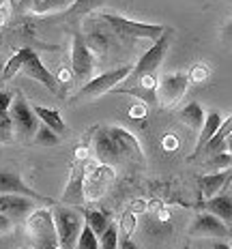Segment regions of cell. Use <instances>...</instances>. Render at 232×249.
I'll return each mask as SVG.
<instances>
[{
	"mask_svg": "<svg viewBox=\"0 0 232 249\" xmlns=\"http://www.w3.org/2000/svg\"><path fill=\"white\" fill-rule=\"evenodd\" d=\"M131 69L133 67L123 65V67H118V69L106 71V73L92 77V80H89L80 90H77L75 99H92V97H99L103 92H112V88H116V84H121V82L127 80L129 73H131Z\"/></svg>",
	"mask_w": 232,
	"mask_h": 249,
	"instance_id": "obj_6",
	"label": "cell"
},
{
	"mask_svg": "<svg viewBox=\"0 0 232 249\" xmlns=\"http://www.w3.org/2000/svg\"><path fill=\"white\" fill-rule=\"evenodd\" d=\"M127 2H131V0H127Z\"/></svg>",
	"mask_w": 232,
	"mask_h": 249,
	"instance_id": "obj_45",
	"label": "cell"
},
{
	"mask_svg": "<svg viewBox=\"0 0 232 249\" xmlns=\"http://www.w3.org/2000/svg\"><path fill=\"white\" fill-rule=\"evenodd\" d=\"M163 148L170 150V148H178V140L174 138V136H163Z\"/></svg>",
	"mask_w": 232,
	"mask_h": 249,
	"instance_id": "obj_35",
	"label": "cell"
},
{
	"mask_svg": "<svg viewBox=\"0 0 232 249\" xmlns=\"http://www.w3.org/2000/svg\"><path fill=\"white\" fill-rule=\"evenodd\" d=\"M2 71H4V62L0 60V82H2Z\"/></svg>",
	"mask_w": 232,
	"mask_h": 249,
	"instance_id": "obj_40",
	"label": "cell"
},
{
	"mask_svg": "<svg viewBox=\"0 0 232 249\" xmlns=\"http://www.w3.org/2000/svg\"><path fill=\"white\" fill-rule=\"evenodd\" d=\"M9 4H11V7H15V0H9Z\"/></svg>",
	"mask_w": 232,
	"mask_h": 249,
	"instance_id": "obj_42",
	"label": "cell"
},
{
	"mask_svg": "<svg viewBox=\"0 0 232 249\" xmlns=\"http://www.w3.org/2000/svg\"><path fill=\"white\" fill-rule=\"evenodd\" d=\"M33 140H35L37 144H41V146H56V144L60 142L58 133L52 131L48 124H43V123L39 124V129H37V133H35V138H33Z\"/></svg>",
	"mask_w": 232,
	"mask_h": 249,
	"instance_id": "obj_26",
	"label": "cell"
},
{
	"mask_svg": "<svg viewBox=\"0 0 232 249\" xmlns=\"http://www.w3.org/2000/svg\"><path fill=\"white\" fill-rule=\"evenodd\" d=\"M121 228H123V234L129 236L133 232V228H136V219H133V213H127L125 217L121 219Z\"/></svg>",
	"mask_w": 232,
	"mask_h": 249,
	"instance_id": "obj_32",
	"label": "cell"
},
{
	"mask_svg": "<svg viewBox=\"0 0 232 249\" xmlns=\"http://www.w3.org/2000/svg\"><path fill=\"white\" fill-rule=\"evenodd\" d=\"M82 215H84L86 226L92 228V232H95L97 236H101L103 230L112 224V217L107 211H89L86 209V211H82Z\"/></svg>",
	"mask_w": 232,
	"mask_h": 249,
	"instance_id": "obj_23",
	"label": "cell"
},
{
	"mask_svg": "<svg viewBox=\"0 0 232 249\" xmlns=\"http://www.w3.org/2000/svg\"><path fill=\"white\" fill-rule=\"evenodd\" d=\"M52 215H54L56 234H58V249H75L77 236L84 226V217L73 206H58L52 211Z\"/></svg>",
	"mask_w": 232,
	"mask_h": 249,
	"instance_id": "obj_5",
	"label": "cell"
},
{
	"mask_svg": "<svg viewBox=\"0 0 232 249\" xmlns=\"http://www.w3.org/2000/svg\"><path fill=\"white\" fill-rule=\"evenodd\" d=\"M112 178H114V170L112 165H97L92 172L86 170V180H84V196L89 200H97L103 196V191H107Z\"/></svg>",
	"mask_w": 232,
	"mask_h": 249,
	"instance_id": "obj_13",
	"label": "cell"
},
{
	"mask_svg": "<svg viewBox=\"0 0 232 249\" xmlns=\"http://www.w3.org/2000/svg\"><path fill=\"white\" fill-rule=\"evenodd\" d=\"M230 133H232V114L226 118V121H221L217 133L206 142V146L202 148L200 155H204V157H213V155H217V153H224L226 150V138H228Z\"/></svg>",
	"mask_w": 232,
	"mask_h": 249,
	"instance_id": "obj_20",
	"label": "cell"
},
{
	"mask_svg": "<svg viewBox=\"0 0 232 249\" xmlns=\"http://www.w3.org/2000/svg\"><path fill=\"white\" fill-rule=\"evenodd\" d=\"M0 45H2V35H0Z\"/></svg>",
	"mask_w": 232,
	"mask_h": 249,
	"instance_id": "obj_43",
	"label": "cell"
},
{
	"mask_svg": "<svg viewBox=\"0 0 232 249\" xmlns=\"http://www.w3.org/2000/svg\"><path fill=\"white\" fill-rule=\"evenodd\" d=\"M26 232L33 249H58V234L50 209H35L30 213L26 217Z\"/></svg>",
	"mask_w": 232,
	"mask_h": 249,
	"instance_id": "obj_2",
	"label": "cell"
},
{
	"mask_svg": "<svg viewBox=\"0 0 232 249\" xmlns=\"http://www.w3.org/2000/svg\"><path fill=\"white\" fill-rule=\"evenodd\" d=\"M101 19L114 30L116 35L127 39H148L155 41L163 35V30L168 26H159V24H144V22H133V19H127L118 13H101Z\"/></svg>",
	"mask_w": 232,
	"mask_h": 249,
	"instance_id": "obj_4",
	"label": "cell"
},
{
	"mask_svg": "<svg viewBox=\"0 0 232 249\" xmlns=\"http://www.w3.org/2000/svg\"><path fill=\"white\" fill-rule=\"evenodd\" d=\"M9 116H11V123L13 127L18 129V136L22 140H33L35 133L39 129V123L35 118V112L33 107L26 103V99L22 95H13V101H11V107H9Z\"/></svg>",
	"mask_w": 232,
	"mask_h": 249,
	"instance_id": "obj_7",
	"label": "cell"
},
{
	"mask_svg": "<svg viewBox=\"0 0 232 249\" xmlns=\"http://www.w3.org/2000/svg\"><path fill=\"white\" fill-rule=\"evenodd\" d=\"M219 39L224 45H228V48H232V19H228L224 26H221L219 30Z\"/></svg>",
	"mask_w": 232,
	"mask_h": 249,
	"instance_id": "obj_31",
	"label": "cell"
},
{
	"mask_svg": "<svg viewBox=\"0 0 232 249\" xmlns=\"http://www.w3.org/2000/svg\"><path fill=\"white\" fill-rule=\"evenodd\" d=\"M19 73H24L26 77H30V80L43 84L45 88H50L52 92H60V84H58V80H56V75L43 65V60L39 58L37 52H30V56L22 65V71H19Z\"/></svg>",
	"mask_w": 232,
	"mask_h": 249,
	"instance_id": "obj_11",
	"label": "cell"
},
{
	"mask_svg": "<svg viewBox=\"0 0 232 249\" xmlns=\"http://www.w3.org/2000/svg\"><path fill=\"white\" fill-rule=\"evenodd\" d=\"M11 226H13V221L9 219L7 215L0 213V234H9V232H11Z\"/></svg>",
	"mask_w": 232,
	"mask_h": 249,
	"instance_id": "obj_34",
	"label": "cell"
},
{
	"mask_svg": "<svg viewBox=\"0 0 232 249\" xmlns=\"http://www.w3.org/2000/svg\"><path fill=\"white\" fill-rule=\"evenodd\" d=\"M9 0H0V9H4V4H7Z\"/></svg>",
	"mask_w": 232,
	"mask_h": 249,
	"instance_id": "obj_41",
	"label": "cell"
},
{
	"mask_svg": "<svg viewBox=\"0 0 232 249\" xmlns=\"http://www.w3.org/2000/svg\"><path fill=\"white\" fill-rule=\"evenodd\" d=\"M192 234L194 236H217L226 238L230 234L226 221H221L219 217L211 215V213H200L192 224Z\"/></svg>",
	"mask_w": 232,
	"mask_h": 249,
	"instance_id": "obj_15",
	"label": "cell"
},
{
	"mask_svg": "<svg viewBox=\"0 0 232 249\" xmlns=\"http://www.w3.org/2000/svg\"><path fill=\"white\" fill-rule=\"evenodd\" d=\"M0 194L26 196V198H33L35 202H41V204H52L50 198H45V196L39 194V191L30 189V187L22 180V176L11 172V170H0Z\"/></svg>",
	"mask_w": 232,
	"mask_h": 249,
	"instance_id": "obj_12",
	"label": "cell"
},
{
	"mask_svg": "<svg viewBox=\"0 0 232 249\" xmlns=\"http://www.w3.org/2000/svg\"><path fill=\"white\" fill-rule=\"evenodd\" d=\"M92 150H95V159L101 165H116L121 159H127L131 155H138V157L142 155L136 136H131L116 124L97 129L95 138H92Z\"/></svg>",
	"mask_w": 232,
	"mask_h": 249,
	"instance_id": "obj_1",
	"label": "cell"
},
{
	"mask_svg": "<svg viewBox=\"0 0 232 249\" xmlns=\"http://www.w3.org/2000/svg\"><path fill=\"white\" fill-rule=\"evenodd\" d=\"M4 22H7V11H4V9H0V26H2Z\"/></svg>",
	"mask_w": 232,
	"mask_h": 249,
	"instance_id": "obj_38",
	"label": "cell"
},
{
	"mask_svg": "<svg viewBox=\"0 0 232 249\" xmlns=\"http://www.w3.org/2000/svg\"><path fill=\"white\" fill-rule=\"evenodd\" d=\"M106 2L107 0H73V4L69 7V11L65 13V18L77 19V18H82V15H89V13L95 11V9L103 7Z\"/></svg>",
	"mask_w": 232,
	"mask_h": 249,
	"instance_id": "obj_25",
	"label": "cell"
},
{
	"mask_svg": "<svg viewBox=\"0 0 232 249\" xmlns=\"http://www.w3.org/2000/svg\"><path fill=\"white\" fill-rule=\"evenodd\" d=\"M200 209L204 213H211V215L219 217L221 221L232 219V198L226 194H219V196H213V198L204 200L202 204H200Z\"/></svg>",
	"mask_w": 232,
	"mask_h": 249,
	"instance_id": "obj_18",
	"label": "cell"
},
{
	"mask_svg": "<svg viewBox=\"0 0 232 249\" xmlns=\"http://www.w3.org/2000/svg\"><path fill=\"white\" fill-rule=\"evenodd\" d=\"M219 124H221V116L217 112H209V114H206L204 124L200 127V133H198V142H196V148H194V153H192V157H189V159H196L200 153H202V148L206 146V142H209V140L217 133Z\"/></svg>",
	"mask_w": 232,
	"mask_h": 249,
	"instance_id": "obj_19",
	"label": "cell"
},
{
	"mask_svg": "<svg viewBox=\"0 0 232 249\" xmlns=\"http://www.w3.org/2000/svg\"><path fill=\"white\" fill-rule=\"evenodd\" d=\"M211 165H215L217 170H230L232 168V157L228 150H224V153H217L211 157Z\"/></svg>",
	"mask_w": 232,
	"mask_h": 249,
	"instance_id": "obj_30",
	"label": "cell"
},
{
	"mask_svg": "<svg viewBox=\"0 0 232 249\" xmlns=\"http://www.w3.org/2000/svg\"><path fill=\"white\" fill-rule=\"evenodd\" d=\"M185 249H189V245H185Z\"/></svg>",
	"mask_w": 232,
	"mask_h": 249,
	"instance_id": "obj_44",
	"label": "cell"
},
{
	"mask_svg": "<svg viewBox=\"0 0 232 249\" xmlns=\"http://www.w3.org/2000/svg\"><path fill=\"white\" fill-rule=\"evenodd\" d=\"M230 185H232V168L228 170V180H226V189H228Z\"/></svg>",
	"mask_w": 232,
	"mask_h": 249,
	"instance_id": "obj_39",
	"label": "cell"
},
{
	"mask_svg": "<svg viewBox=\"0 0 232 249\" xmlns=\"http://www.w3.org/2000/svg\"><path fill=\"white\" fill-rule=\"evenodd\" d=\"M209 77V69L206 67H196L194 71H189V82H202Z\"/></svg>",
	"mask_w": 232,
	"mask_h": 249,
	"instance_id": "obj_33",
	"label": "cell"
},
{
	"mask_svg": "<svg viewBox=\"0 0 232 249\" xmlns=\"http://www.w3.org/2000/svg\"><path fill=\"white\" fill-rule=\"evenodd\" d=\"M192 84L189 82V73L187 71H177V73H166L159 80V103L161 106H174V103H178L183 99L185 90H187V86Z\"/></svg>",
	"mask_w": 232,
	"mask_h": 249,
	"instance_id": "obj_9",
	"label": "cell"
},
{
	"mask_svg": "<svg viewBox=\"0 0 232 249\" xmlns=\"http://www.w3.org/2000/svg\"><path fill=\"white\" fill-rule=\"evenodd\" d=\"M73 0H19L15 2V11L18 13H35V15H45V13H58L63 9L71 7Z\"/></svg>",
	"mask_w": 232,
	"mask_h": 249,
	"instance_id": "obj_16",
	"label": "cell"
},
{
	"mask_svg": "<svg viewBox=\"0 0 232 249\" xmlns=\"http://www.w3.org/2000/svg\"><path fill=\"white\" fill-rule=\"evenodd\" d=\"M213 249H232V247L226 245L224 241H215V243H213Z\"/></svg>",
	"mask_w": 232,
	"mask_h": 249,
	"instance_id": "obj_37",
	"label": "cell"
},
{
	"mask_svg": "<svg viewBox=\"0 0 232 249\" xmlns=\"http://www.w3.org/2000/svg\"><path fill=\"white\" fill-rule=\"evenodd\" d=\"M30 48H22V50H18L15 54L9 58V62H4V71H2V82H9V80H13L15 75H18V71H22V65L26 62V58L30 56Z\"/></svg>",
	"mask_w": 232,
	"mask_h": 249,
	"instance_id": "obj_24",
	"label": "cell"
},
{
	"mask_svg": "<svg viewBox=\"0 0 232 249\" xmlns=\"http://www.w3.org/2000/svg\"><path fill=\"white\" fill-rule=\"evenodd\" d=\"M226 180H228V170H217L215 174H206L200 178V194L204 200L213 198L217 194H226Z\"/></svg>",
	"mask_w": 232,
	"mask_h": 249,
	"instance_id": "obj_17",
	"label": "cell"
},
{
	"mask_svg": "<svg viewBox=\"0 0 232 249\" xmlns=\"http://www.w3.org/2000/svg\"><path fill=\"white\" fill-rule=\"evenodd\" d=\"M118 249H140V247H138L129 236H123V238H121V243H118Z\"/></svg>",
	"mask_w": 232,
	"mask_h": 249,
	"instance_id": "obj_36",
	"label": "cell"
},
{
	"mask_svg": "<svg viewBox=\"0 0 232 249\" xmlns=\"http://www.w3.org/2000/svg\"><path fill=\"white\" fill-rule=\"evenodd\" d=\"M92 69H95L92 50L80 37H75L73 45H71V73H73L77 82H84L86 84L92 75Z\"/></svg>",
	"mask_w": 232,
	"mask_h": 249,
	"instance_id": "obj_10",
	"label": "cell"
},
{
	"mask_svg": "<svg viewBox=\"0 0 232 249\" xmlns=\"http://www.w3.org/2000/svg\"><path fill=\"white\" fill-rule=\"evenodd\" d=\"M35 209H37V204H35L33 198L15 194H0V213L7 215L11 221L26 219Z\"/></svg>",
	"mask_w": 232,
	"mask_h": 249,
	"instance_id": "obj_14",
	"label": "cell"
},
{
	"mask_svg": "<svg viewBox=\"0 0 232 249\" xmlns=\"http://www.w3.org/2000/svg\"><path fill=\"white\" fill-rule=\"evenodd\" d=\"M13 140V123L11 116H0V142H11Z\"/></svg>",
	"mask_w": 232,
	"mask_h": 249,
	"instance_id": "obj_29",
	"label": "cell"
},
{
	"mask_svg": "<svg viewBox=\"0 0 232 249\" xmlns=\"http://www.w3.org/2000/svg\"><path fill=\"white\" fill-rule=\"evenodd\" d=\"M86 165L84 159H75L71 163V170H69V180H67V187L63 191V204L67 206H73V209H82L86 202V196H84V180H86Z\"/></svg>",
	"mask_w": 232,
	"mask_h": 249,
	"instance_id": "obj_8",
	"label": "cell"
},
{
	"mask_svg": "<svg viewBox=\"0 0 232 249\" xmlns=\"http://www.w3.org/2000/svg\"><path fill=\"white\" fill-rule=\"evenodd\" d=\"M75 249H99V236L92 232V228L89 226H82V232L77 236V245Z\"/></svg>",
	"mask_w": 232,
	"mask_h": 249,
	"instance_id": "obj_27",
	"label": "cell"
},
{
	"mask_svg": "<svg viewBox=\"0 0 232 249\" xmlns=\"http://www.w3.org/2000/svg\"><path fill=\"white\" fill-rule=\"evenodd\" d=\"M35 116L39 118L43 124H48L52 131H56L60 136V133H65V121L63 116H60L58 110H52V107H45V106H35L33 107Z\"/></svg>",
	"mask_w": 232,
	"mask_h": 249,
	"instance_id": "obj_21",
	"label": "cell"
},
{
	"mask_svg": "<svg viewBox=\"0 0 232 249\" xmlns=\"http://www.w3.org/2000/svg\"><path fill=\"white\" fill-rule=\"evenodd\" d=\"M99 249H118V226L114 221L99 236Z\"/></svg>",
	"mask_w": 232,
	"mask_h": 249,
	"instance_id": "obj_28",
	"label": "cell"
},
{
	"mask_svg": "<svg viewBox=\"0 0 232 249\" xmlns=\"http://www.w3.org/2000/svg\"><path fill=\"white\" fill-rule=\"evenodd\" d=\"M180 121H183L185 124H189V127H194V129H198L200 131V127L204 124V118H206V114L202 110V106H200L198 101H189L187 106L180 110Z\"/></svg>",
	"mask_w": 232,
	"mask_h": 249,
	"instance_id": "obj_22",
	"label": "cell"
},
{
	"mask_svg": "<svg viewBox=\"0 0 232 249\" xmlns=\"http://www.w3.org/2000/svg\"><path fill=\"white\" fill-rule=\"evenodd\" d=\"M172 37H174V30L168 26V28L163 30L161 37L153 41L151 50H146V52H144V56H140L138 65L133 67L131 73H129V77H127L129 84H138L142 77L153 75L155 71L161 67V62H163V58H166V54H168L170 43H172Z\"/></svg>",
	"mask_w": 232,
	"mask_h": 249,
	"instance_id": "obj_3",
	"label": "cell"
}]
</instances>
